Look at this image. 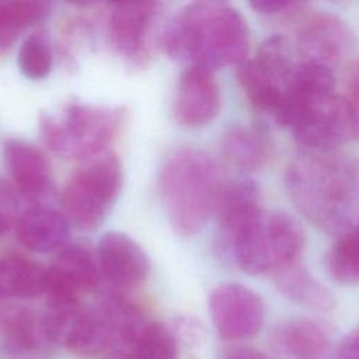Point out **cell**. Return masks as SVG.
<instances>
[{
    "label": "cell",
    "mask_w": 359,
    "mask_h": 359,
    "mask_svg": "<svg viewBox=\"0 0 359 359\" xmlns=\"http://www.w3.org/2000/svg\"><path fill=\"white\" fill-rule=\"evenodd\" d=\"M70 224L62 212L48 206H34L17 219L21 244L35 252L59 251L67 244Z\"/></svg>",
    "instance_id": "obj_18"
},
{
    "label": "cell",
    "mask_w": 359,
    "mask_h": 359,
    "mask_svg": "<svg viewBox=\"0 0 359 359\" xmlns=\"http://www.w3.org/2000/svg\"><path fill=\"white\" fill-rule=\"evenodd\" d=\"M355 43L351 27L338 15L325 11L304 18L296 35V49L302 62L331 70L348 62L355 52Z\"/></svg>",
    "instance_id": "obj_12"
},
{
    "label": "cell",
    "mask_w": 359,
    "mask_h": 359,
    "mask_svg": "<svg viewBox=\"0 0 359 359\" xmlns=\"http://www.w3.org/2000/svg\"><path fill=\"white\" fill-rule=\"evenodd\" d=\"M303 247L304 231L293 216L264 210L223 250L241 271L261 275L297 261Z\"/></svg>",
    "instance_id": "obj_6"
},
{
    "label": "cell",
    "mask_w": 359,
    "mask_h": 359,
    "mask_svg": "<svg viewBox=\"0 0 359 359\" xmlns=\"http://www.w3.org/2000/svg\"><path fill=\"white\" fill-rule=\"evenodd\" d=\"M49 13V4L31 0L0 1V55L7 52L18 35Z\"/></svg>",
    "instance_id": "obj_24"
},
{
    "label": "cell",
    "mask_w": 359,
    "mask_h": 359,
    "mask_svg": "<svg viewBox=\"0 0 359 359\" xmlns=\"http://www.w3.org/2000/svg\"><path fill=\"white\" fill-rule=\"evenodd\" d=\"M223 181L215 161L202 150L172 151L158 174V195L172 230L182 237L201 231L216 210Z\"/></svg>",
    "instance_id": "obj_3"
},
{
    "label": "cell",
    "mask_w": 359,
    "mask_h": 359,
    "mask_svg": "<svg viewBox=\"0 0 359 359\" xmlns=\"http://www.w3.org/2000/svg\"><path fill=\"white\" fill-rule=\"evenodd\" d=\"M275 282L282 294L300 306L316 311H330L335 307L334 294L299 261L276 271Z\"/></svg>",
    "instance_id": "obj_21"
},
{
    "label": "cell",
    "mask_w": 359,
    "mask_h": 359,
    "mask_svg": "<svg viewBox=\"0 0 359 359\" xmlns=\"http://www.w3.org/2000/svg\"><path fill=\"white\" fill-rule=\"evenodd\" d=\"M332 359H359L358 331H352L341 341L332 355Z\"/></svg>",
    "instance_id": "obj_30"
},
{
    "label": "cell",
    "mask_w": 359,
    "mask_h": 359,
    "mask_svg": "<svg viewBox=\"0 0 359 359\" xmlns=\"http://www.w3.org/2000/svg\"><path fill=\"white\" fill-rule=\"evenodd\" d=\"M160 43L172 59L208 70L247 59L250 32L243 14L224 1H194L164 27Z\"/></svg>",
    "instance_id": "obj_2"
},
{
    "label": "cell",
    "mask_w": 359,
    "mask_h": 359,
    "mask_svg": "<svg viewBox=\"0 0 359 359\" xmlns=\"http://www.w3.org/2000/svg\"><path fill=\"white\" fill-rule=\"evenodd\" d=\"M100 276L115 289H130L143 283L150 272V261L144 250L128 234L105 233L95 251Z\"/></svg>",
    "instance_id": "obj_15"
},
{
    "label": "cell",
    "mask_w": 359,
    "mask_h": 359,
    "mask_svg": "<svg viewBox=\"0 0 359 359\" xmlns=\"http://www.w3.org/2000/svg\"><path fill=\"white\" fill-rule=\"evenodd\" d=\"M224 359H265L264 353L255 348L251 346H238L236 349H231Z\"/></svg>",
    "instance_id": "obj_32"
},
{
    "label": "cell",
    "mask_w": 359,
    "mask_h": 359,
    "mask_svg": "<svg viewBox=\"0 0 359 359\" xmlns=\"http://www.w3.org/2000/svg\"><path fill=\"white\" fill-rule=\"evenodd\" d=\"M21 73L29 80L45 79L52 69V50L41 34H31L27 36L18 50L17 56Z\"/></svg>",
    "instance_id": "obj_27"
},
{
    "label": "cell",
    "mask_w": 359,
    "mask_h": 359,
    "mask_svg": "<svg viewBox=\"0 0 359 359\" xmlns=\"http://www.w3.org/2000/svg\"><path fill=\"white\" fill-rule=\"evenodd\" d=\"M220 150L224 158L243 170H258L271 157V143L258 128L233 125L220 139Z\"/></svg>",
    "instance_id": "obj_20"
},
{
    "label": "cell",
    "mask_w": 359,
    "mask_h": 359,
    "mask_svg": "<svg viewBox=\"0 0 359 359\" xmlns=\"http://www.w3.org/2000/svg\"><path fill=\"white\" fill-rule=\"evenodd\" d=\"M46 268L24 257L0 259V299H34L45 294Z\"/></svg>",
    "instance_id": "obj_23"
},
{
    "label": "cell",
    "mask_w": 359,
    "mask_h": 359,
    "mask_svg": "<svg viewBox=\"0 0 359 359\" xmlns=\"http://www.w3.org/2000/svg\"><path fill=\"white\" fill-rule=\"evenodd\" d=\"M222 105L219 84L210 70L187 66L181 73L174 97L172 114L184 128H202L212 122Z\"/></svg>",
    "instance_id": "obj_14"
},
{
    "label": "cell",
    "mask_w": 359,
    "mask_h": 359,
    "mask_svg": "<svg viewBox=\"0 0 359 359\" xmlns=\"http://www.w3.org/2000/svg\"><path fill=\"white\" fill-rule=\"evenodd\" d=\"M330 275L341 285H356L359 279L358 229L337 236L327 252Z\"/></svg>",
    "instance_id": "obj_26"
},
{
    "label": "cell",
    "mask_w": 359,
    "mask_h": 359,
    "mask_svg": "<svg viewBox=\"0 0 359 359\" xmlns=\"http://www.w3.org/2000/svg\"><path fill=\"white\" fill-rule=\"evenodd\" d=\"M286 192L317 229L341 236L358 229L359 177L356 160L337 151H306L285 172Z\"/></svg>",
    "instance_id": "obj_1"
},
{
    "label": "cell",
    "mask_w": 359,
    "mask_h": 359,
    "mask_svg": "<svg viewBox=\"0 0 359 359\" xmlns=\"http://www.w3.org/2000/svg\"><path fill=\"white\" fill-rule=\"evenodd\" d=\"M123 182L122 163L104 150L83 161L62 191L63 216L80 230H95L118 199Z\"/></svg>",
    "instance_id": "obj_7"
},
{
    "label": "cell",
    "mask_w": 359,
    "mask_h": 359,
    "mask_svg": "<svg viewBox=\"0 0 359 359\" xmlns=\"http://www.w3.org/2000/svg\"><path fill=\"white\" fill-rule=\"evenodd\" d=\"M264 212L258 185L250 178H233L223 182L216 216L222 247H227Z\"/></svg>",
    "instance_id": "obj_16"
},
{
    "label": "cell",
    "mask_w": 359,
    "mask_h": 359,
    "mask_svg": "<svg viewBox=\"0 0 359 359\" xmlns=\"http://www.w3.org/2000/svg\"><path fill=\"white\" fill-rule=\"evenodd\" d=\"M296 65L292 43L286 36L276 34L264 39L255 55L237 66V79L258 111L275 115Z\"/></svg>",
    "instance_id": "obj_8"
},
{
    "label": "cell",
    "mask_w": 359,
    "mask_h": 359,
    "mask_svg": "<svg viewBox=\"0 0 359 359\" xmlns=\"http://www.w3.org/2000/svg\"><path fill=\"white\" fill-rule=\"evenodd\" d=\"M345 98L358 107V65L356 62L348 63V72L345 79Z\"/></svg>",
    "instance_id": "obj_31"
},
{
    "label": "cell",
    "mask_w": 359,
    "mask_h": 359,
    "mask_svg": "<svg viewBox=\"0 0 359 359\" xmlns=\"http://www.w3.org/2000/svg\"><path fill=\"white\" fill-rule=\"evenodd\" d=\"M276 344L294 359H332L328 332L307 318L282 324L276 331Z\"/></svg>",
    "instance_id": "obj_22"
},
{
    "label": "cell",
    "mask_w": 359,
    "mask_h": 359,
    "mask_svg": "<svg viewBox=\"0 0 359 359\" xmlns=\"http://www.w3.org/2000/svg\"><path fill=\"white\" fill-rule=\"evenodd\" d=\"M104 359H132L129 355L123 353V352H119V351H114L112 353L107 355Z\"/></svg>",
    "instance_id": "obj_33"
},
{
    "label": "cell",
    "mask_w": 359,
    "mask_h": 359,
    "mask_svg": "<svg viewBox=\"0 0 359 359\" xmlns=\"http://www.w3.org/2000/svg\"><path fill=\"white\" fill-rule=\"evenodd\" d=\"M275 119L307 151H335L358 136V107L337 91L290 104Z\"/></svg>",
    "instance_id": "obj_5"
},
{
    "label": "cell",
    "mask_w": 359,
    "mask_h": 359,
    "mask_svg": "<svg viewBox=\"0 0 359 359\" xmlns=\"http://www.w3.org/2000/svg\"><path fill=\"white\" fill-rule=\"evenodd\" d=\"M209 316L220 338L248 339L265 321V304L259 294L240 283H220L209 294Z\"/></svg>",
    "instance_id": "obj_11"
},
{
    "label": "cell",
    "mask_w": 359,
    "mask_h": 359,
    "mask_svg": "<svg viewBox=\"0 0 359 359\" xmlns=\"http://www.w3.org/2000/svg\"><path fill=\"white\" fill-rule=\"evenodd\" d=\"M3 153L11 178L22 196L41 201L52 192V167L38 147L21 139H7Z\"/></svg>",
    "instance_id": "obj_17"
},
{
    "label": "cell",
    "mask_w": 359,
    "mask_h": 359,
    "mask_svg": "<svg viewBox=\"0 0 359 359\" xmlns=\"http://www.w3.org/2000/svg\"><path fill=\"white\" fill-rule=\"evenodd\" d=\"M42 325L49 344L63 346L79 356H95L111 348L108 331L95 311L81 302L48 304Z\"/></svg>",
    "instance_id": "obj_10"
},
{
    "label": "cell",
    "mask_w": 359,
    "mask_h": 359,
    "mask_svg": "<svg viewBox=\"0 0 359 359\" xmlns=\"http://www.w3.org/2000/svg\"><path fill=\"white\" fill-rule=\"evenodd\" d=\"M49 344L43 331L42 317L25 307L0 310V345L13 355L28 353Z\"/></svg>",
    "instance_id": "obj_19"
},
{
    "label": "cell",
    "mask_w": 359,
    "mask_h": 359,
    "mask_svg": "<svg viewBox=\"0 0 359 359\" xmlns=\"http://www.w3.org/2000/svg\"><path fill=\"white\" fill-rule=\"evenodd\" d=\"M251 8L262 15L266 17H278V15H287L297 11L302 7V3L297 1H279V0H255L250 3Z\"/></svg>",
    "instance_id": "obj_29"
},
{
    "label": "cell",
    "mask_w": 359,
    "mask_h": 359,
    "mask_svg": "<svg viewBox=\"0 0 359 359\" xmlns=\"http://www.w3.org/2000/svg\"><path fill=\"white\" fill-rule=\"evenodd\" d=\"M95 255L83 244H66L46 268L45 294L48 304L80 302L100 283Z\"/></svg>",
    "instance_id": "obj_13"
},
{
    "label": "cell",
    "mask_w": 359,
    "mask_h": 359,
    "mask_svg": "<svg viewBox=\"0 0 359 359\" xmlns=\"http://www.w3.org/2000/svg\"><path fill=\"white\" fill-rule=\"evenodd\" d=\"M161 3L130 1L109 4L105 27L114 50L133 66H144L154 49Z\"/></svg>",
    "instance_id": "obj_9"
},
{
    "label": "cell",
    "mask_w": 359,
    "mask_h": 359,
    "mask_svg": "<svg viewBox=\"0 0 359 359\" xmlns=\"http://www.w3.org/2000/svg\"><path fill=\"white\" fill-rule=\"evenodd\" d=\"M123 353L132 359H175L177 344L163 323L146 320Z\"/></svg>",
    "instance_id": "obj_25"
},
{
    "label": "cell",
    "mask_w": 359,
    "mask_h": 359,
    "mask_svg": "<svg viewBox=\"0 0 359 359\" xmlns=\"http://www.w3.org/2000/svg\"><path fill=\"white\" fill-rule=\"evenodd\" d=\"M125 116L122 107L70 104L57 114L43 115L39 130L43 143L55 154L86 160L107 150Z\"/></svg>",
    "instance_id": "obj_4"
},
{
    "label": "cell",
    "mask_w": 359,
    "mask_h": 359,
    "mask_svg": "<svg viewBox=\"0 0 359 359\" xmlns=\"http://www.w3.org/2000/svg\"><path fill=\"white\" fill-rule=\"evenodd\" d=\"M18 217V199L14 188L0 178V233L7 231Z\"/></svg>",
    "instance_id": "obj_28"
}]
</instances>
